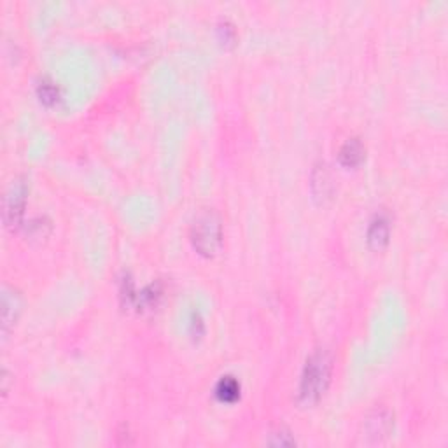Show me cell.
Here are the masks:
<instances>
[{
  "label": "cell",
  "mask_w": 448,
  "mask_h": 448,
  "mask_svg": "<svg viewBox=\"0 0 448 448\" xmlns=\"http://www.w3.org/2000/svg\"><path fill=\"white\" fill-rule=\"evenodd\" d=\"M268 443L275 447H292L296 445V440L292 438L289 431H285V429H279V431L272 433V438L268 440Z\"/></svg>",
  "instance_id": "cell-12"
},
{
  "label": "cell",
  "mask_w": 448,
  "mask_h": 448,
  "mask_svg": "<svg viewBox=\"0 0 448 448\" xmlns=\"http://www.w3.org/2000/svg\"><path fill=\"white\" fill-rule=\"evenodd\" d=\"M204 331H205V324H204V321H201V317H200V313H193V316H191V335L194 336V338H200L201 335H204Z\"/></svg>",
  "instance_id": "cell-14"
},
{
  "label": "cell",
  "mask_w": 448,
  "mask_h": 448,
  "mask_svg": "<svg viewBox=\"0 0 448 448\" xmlns=\"http://www.w3.org/2000/svg\"><path fill=\"white\" fill-rule=\"evenodd\" d=\"M364 153H366V149H364V144L359 139H356V137L347 139L338 151L340 165L345 168L359 167L364 161Z\"/></svg>",
  "instance_id": "cell-7"
},
{
  "label": "cell",
  "mask_w": 448,
  "mask_h": 448,
  "mask_svg": "<svg viewBox=\"0 0 448 448\" xmlns=\"http://www.w3.org/2000/svg\"><path fill=\"white\" fill-rule=\"evenodd\" d=\"M391 238V224L385 216H375L373 221L370 223L368 228L366 242L370 245L371 251H384Z\"/></svg>",
  "instance_id": "cell-6"
},
{
  "label": "cell",
  "mask_w": 448,
  "mask_h": 448,
  "mask_svg": "<svg viewBox=\"0 0 448 448\" xmlns=\"http://www.w3.org/2000/svg\"><path fill=\"white\" fill-rule=\"evenodd\" d=\"M333 357L328 350L319 349L306 359L298 387V401L303 406L319 403L331 384Z\"/></svg>",
  "instance_id": "cell-1"
},
{
  "label": "cell",
  "mask_w": 448,
  "mask_h": 448,
  "mask_svg": "<svg viewBox=\"0 0 448 448\" xmlns=\"http://www.w3.org/2000/svg\"><path fill=\"white\" fill-rule=\"evenodd\" d=\"M28 189H30V186H28V180L25 177L14 180L9 189H7L6 198H4V223L11 230H16V228L21 226Z\"/></svg>",
  "instance_id": "cell-3"
},
{
  "label": "cell",
  "mask_w": 448,
  "mask_h": 448,
  "mask_svg": "<svg viewBox=\"0 0 448 448\" xmlns=\"http://www.w3.org/2000/svg\"><path fill=\"white\" fill-rule=\"evenodd\" d=\"M189 238L198 254L214 258L223 247V223L212 209H201L189 228Z\"/></svg>",
  "instance_id": "cell-2"
},
{
  "label": "cell",
  "mask_w": 448,
  "mask_h": 448,
  "mask_svg": "<svg viewBox=\"0 0 448 448\" xmlns=\"http://www.w3.org/2000/svg\"><path fill=\"white\" fill-rule=\"evenodd\" d=\"M37 97L44 106H56L60 100V89L49 77H42L37 85Z\"/></svg>",
  "instance_id": "cell-11"
},
{
  "label": "cell",
  "mask_w": 448,
  "mask_h": 448,
  "mask_svg": "<svg viewBox=\"0 0 448 448\" xmlns=\"http://www.w3.org/2000/svg\"><path fill=\"white\" fill-rule=\"evenodd\" d=\"M240 392H242L240 382H238L235 377H231V375L221 377V380H219L218 385H216V397H218L221 403H226V404L235 403V401L240 399Z\"/></svg>",
  "instance_id": "cell-8"
},
{
  "label": "cell",
  "mask_w": 448,
  "mask_h": 448,
  "mask_svg": "<svg viewBox=\"0 0 448 448\" xmlns=\"http://www.w3.org/2000/svg\"><path fill=\"white\" fill-rule=\"evenodd\" d=\"M161 296H163V289H161V284H151L147 285L146 289H144L142 292H139L137 294V305L140 306V309H147V310H153L154 306L158 305V301L161 299Z\"/></svg>",
  "instance_id": "cell-10"
},
{
  "label": "cell",
  "mask_w": 448,
  "mask_h": 448,
  "mask_svg": "<svg viewBox=\"0 0 448 448\" xmlns=\"http://www.w3.org/2000/svg\"><path fill=\"white\" fill-rule=\"evenodd\" d=\"M394 428L392 413L385 408H378L373 410L364 421V435L368 438H373V442H380V440L387 438L391 435Z\"/></svg>",
  "instance_id": "cell-4"
},
{
  "label": "cell",
  "mask_w": 448,
  "mask_h": 448,
  "mask_svg": "<svg viewBox=\"0 0 448 448\" xmlns=\"http://www.w3.org/2000/svg\"><path fill=\"white\" fill-rule=\"evenodd\" d=\"M331 189H333V184H331V177L328 173L326 165H319L313 170L312 175V191L316 194V198H330Z\"/></svg>",
  "instance_id": "cell-9"
},
{
  "label": "cell",
  "mask_w": 448,
  "mask_h": 448,
  "mask_svg": "<svg viewBox=\"0 0 448 448\" xmlns=\"http://www.w3.org/2000/svg\"><path fill=\"white\" fill-rule=\"evenodd\" d=\"M21 309H23V299L21 294L14 287L6 285L2 291V333L4 338H7L11 328L16 324L20 317Z\"/></svg>",
  "instance_id": "cell-5"
},
{
  "label": "cell",
  "mask_w": 448,
  "mask_h": 448,
  "mask_svg": "<svg viewBox=\"0 0 448 448\" xmlns=\"http://www.w3.org/2000/svg\"><path fill=\"white\" fill-rule=\"evenodd\" d=\"M218 34H219V39H221L223 44H233V41H235L233 25H230L228 21H221V23L218 25Z\"/></svg>",
  "instance_id": "cell-13"
}]
</instances>
